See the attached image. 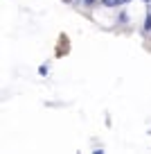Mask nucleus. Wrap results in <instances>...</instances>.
<instances>
[{"label":"nucleus","instance_id":"nucleus-1","mask_svg":"<svg viewBox=\"0 0 151 154\" xmlns=\"http://www.w3.org/2000/svg\"><path fill=\"white\" fill-rule=\"evenodd\" d=\"M122 0H102V7H120Z\"/></svg>","mask_w":151,"mask_h":154},{"label":"nucleus","instance_id":"nucleus-2","mask_svg":"<svg viewBox=\"0 0 151 154\" xmlns=\"http://www.w3.org/2000/svg\"><path fill=\"white\" fill-rule=\"evenodd\" d=\"M144 32H151V14L147 16V20H144Z\"/></svg>","mask_w":151,"mask_h":154},{"label":"nucleus","instance_id":"nucleus-3","mask_svg":"<svg viewBox=\"0 0 151 154\" xmlns=\"http://www.w3.org/2000/svg\"><path fill=\"white\" fill-rule=\"evenodd\" d=\"M38 72H41V75H47V72H50V68H47V66H41V68H38Z\"/></svg>","mask_w":151,"mask_h":154},{"label":"nucleus","instance_id":"nucleus-4","mask_svg":"<svg viewBox=\"0 0 151 154\" xmlns=\"http://www.w3.org/2000/svg\"><path fill=\"white\" fill-rule=\"evenodd\" d=\"M84 2H86V5H88V7H90V5H93V2H95V0H84Z\"/></svg>","mask_w":151,"mask_h":154},{"label":"nucleus","instance_id":"nucleus-5","mask_svg":"<svg viewBox=\"0 0 151 154\" xmlns=\"http://www.w3.org/2000/svg\"><path fill=\"white\" fill-rule=\"evenodd\" d=\"M124 2H129V0H122V5H124Z\"/></svg>","mask_w":151,"mask_h":154},{"label":"nucleus","instance_id":"nucleus-6","mask_svg":"<svg viewBox=\"0 0 151 154\" xmlns=\"http://www.w3.org/2000/svg\"><path fill=\"white\" fill-rule=\"evenodd\" d=\"M144 2H151V0H144Z\"/></svg>","mask_w":151,"mask_h":154}]
</instances>
